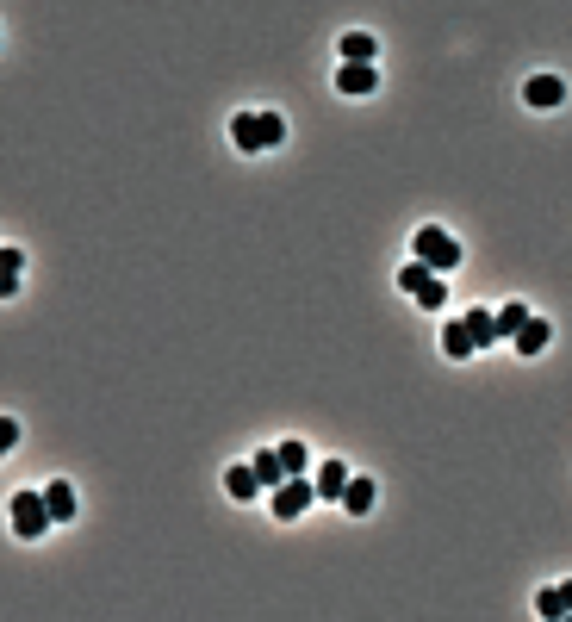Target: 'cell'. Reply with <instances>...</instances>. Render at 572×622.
I'll return each mask as SVG.
<instances>
[{"instance_id": "obj_19", "label": "cell", "mask_w": 572, "mask_h": 622, "mask_svg": "<svg viewBox=\"0 0 572 622\" xmlns=\"http://www.w3.org/2000/svg\"><path fill=\"white\" fill-rule=\"evenodd\" d=\"M523 324H529V305H523V299H510V305L498 311V336H504V343H510V336H517Z\"/></svg>"}, {"instance_id": "obj_21", "label": "cell", "mask_w": 572, "mask_h": 622, "mask_svg": "<svg viewBox=\"0 0 572 622\" xmlns=\"http://www.w3.org/2000/svg\"><path fill=\"white\" fill-rule=\"evenodd\" d=\"M262 137H268V150L286 137V119H280V112H262Z\"/></svg>"}, {"instance_id": "obj_8", "label": "cell", "mask_w": 572, "mask_h": 622, "mask_svg": "<svg viewBox=\"0 0 572 622\" xmlns=\"http://www.w3.org/2000/svg\"><path fill=\"white\" fill-rule=\"evenodd\" d=\"M442 355L448 361H467V355H479V343H473V330L454 318V324H442Z\"/></svg>"}, {"instance_id": "obj_18", "label": "cell", "mask_w": 572, "mask_h": 622, "mask_svg": "<svg viewBox=\"0 0 572 622\" xmlns=\"http://www.w3.org/2000/svg\"><path fill=\"white\" fill-rule=\"evenodd\" d=\"M19 274H25V256H19V249H0V293H7V299L19 287Z\"/></svg>"}, {"instance_id": "obj_5", "label": "cell", "mask_w": 572, "mask_h": 622, "mask_svg": "<svg viewBox=\"0 0 572 622\" xmlns=\"http://www.w3.org/2000/svg\"><path fill=\"white\" fill-rule=\"evenodd\" d=\"M374 88H380V69H374V63H342V69H336V94L361 100V94H374Z\"/></svg>"}, {"instance_id": "obj_1", "label": "cell", "mask_w": 572, "mask_h": 622, "mask_svg": "<svg viewBox=\"0 0 572 622\" xmlns=\"http://www.w3.org/2000/svg\"><path fill=\"white\" fill-rule=\"evenodd\" d=\"M311 498H318V479H311V473H286L280 486L268 492V504H274L280 523H299V517L311 511Z\"/></svg>"}, {"instance_id": "obj_15", "label": "cell", "mask_w": 572, "mask_h": 622, "mask_svg": "<svg viewBox=\"0 0 572 622\" xmlns=\"http://www.w3.org/2000/svg\"><path fill=\"white\" fill-rule=\"evenodd\" d=\"M535 610L548 616V622H554V616H572V579H566V585H548V591L535 598Z\"/></svg>"}, {"instance_id": "obj_17", "label": "cell", "mask_w": 572, "mask_h": 622, "mask_svg": "<svg viewBox=\"0 0 572 622\" xmlns=\"http://www.w3.org/2000/svg\"><path fill=\"white\" fill-rule=\"evenodd\" d=\"M44 498H50V517H56V523H69V517H75V486H69V479L44 486Z\"/></svg>"}, {"instance_id": "obj_13", "label": "cell", "mask_w": 572, "mask_h": 622, "mask_svg": "<svg viewBox=\"0 0 572 622\" xmlns=\"http://www.w3.org/2000/svg\"><path fill=\"white\" fill-rule=\"evenodd\" d=\"M461 324L473 330V343H479V349H492V343H504V336H498V318H492V311H461Z\"/></svg>"}, {"instance_id": "obj_6", "label": "cell", "mask_w": 572, "mask_h": 622, "mask_svg": "<svg viewBox=\"0 0 572 622\" xmlns=\"http://www.w3.org/2000/svg\"><path fill=\"white\" fill-rule=\"evenodd\" d=\"M523 100H529L535 112H554V106L566 100V81H560V75H529V81H523Z\"/></svg>"}, {"instance_id": "obj_12", "label": "cell", "mask_w": 572, "mask_h": 622, "mask_svg": "<svg viewBox=\"0 0 572 622\" xmlns=\"http://www.w3.org/2000/svg\"><path fill=\"white\" fill-rule=\"evenodd\" d=\"M374 479H349V492H342V511H349V517H367V511H374Z\"/></svg>"}, {"instance_id": "obj_14", "label": "cell", "mask_w": 572, "mask_h": 622, "mask_svg": "<svg viewBox=\"0 0 572 622\" xmlns=\"http://www.w3.org/2000/svg\"><path fill=\"white\" fill-rule=\"evenodd\" d=\"M249 467H255V479H262V492H274L280 479H286V461H280V448H262V455H255Z\"/></svg>"}, {"instance_id": "obj_16", "label": "cell", "mask_w": 572, "mask_h": 622, "mask_svg": "<svg viewBox=\"0 0 572 622\" xmlns=\"http://www.w3.org/2000/svg\"><path fill=\"white\" fill-rule=\"evenodd\" d=\"M336 50H342V63H374V50H380V44L367 38V32H342Z\"/></svg>"}, {"instance_id": "obj_10", "label": "cell", "mask_w": 572, "mask_h": 622, "mask_svg": "<svg viewBox=\"0 0 572 622\" xmlns=\"http://www.w3.org/2000/svg\"><path fill=\"white\" fill-rule=\"evenodd\" d=\"M349 479H355V473L342 467V461H324V467H318V498H336V504H342V492H349Z\"/></svg>"}, {"instance_id": "obj_3", "label": "cell", "mask_w": 572, "mask_h": 622, "mask_svg": "<svg viewBox=\"0 0 572 622\" xmlns=\"http://www.w3.org/2000/svg\"><path fill=\"white\" fill-rule=\"evenodd\" d=\"M398 287H405L417 305H429V311H442V305H448V287H442V274L429 268V262H417V256H411L405 268H398Z\"/></svg>"}, {"instance_id": "obj_9", "label": "cell", "mask_w": 572, "mask_h": 622, "mask_svg": "<svg viewBox=\"0 0 572 622\" xmlns=\"http://www.w3.org/2000/svg\"><path fill=\"white\" fill-rule=\"evenodd\" d=\"M224 492H231L237 504H255V498H262V479H255V467H231V473H224Z\"/></svg>"}, {"instance_id": "obj_4", "label": "cell", "mask_w": 572, "mask_h": 622, "mask_svg": "<svg viewBox=\"0 0 572 622\" xmlns=\"http://www.w3.org/2000/svg\"><path fill=\"white\" fill-rule=\"evenodd\" d=\"M50 523H56V517H50V498H44V492H13V529L25 535V542H38Z\"/></svg>"}, {"instance_id": "obj_20", "label": "cell", "mask_w": 572, "mask_h": 622, "mask_svg": "<svg viewBox=\"0 0 572 622\" xmlns=\"http://www.w3.org/2000/svg\"><path fill=\"white\" fill-rule=\"evenodd\" d=\"M280 461H286V473H311V448L305 442H280Z\"/></svg>"}, {"instance_id": "obj_7", "label": "cell", "mask_w": 572, "mask_h": 622, "mask_svg": "<svg viewBox=\"0 0 572 622\" xmlns=\"http://www.w3.org/2000/svg\"><path fill=\"white\" fill-rule=\"evenodd\" d=\"M231 144H237L243 156H262V150H268V137H262V112H237V119H231Z\"/></svg>"}, {"instance_id": "obj_2", "label": "cell", "mask_w": 572, "mask_h": 622, "mask_svg": "<svg viewBox=\"0 0 572 622\" xmlns=\"http://www.w3.org/2000/svg\"><path fill=\"white\" fill-rule=\"evenodd\" d=\"M411 256H417V262H429L436 274H448V268H461V243H454V237L442 231V224H423V231L411 237Z\"/></svg>"}, {"instance_id": "obj_11", "label": "cell", "mask_w": 572, "mask_h": 622, "mask_svg": "<svg viewBox=\"0 0 572 622\" xmlns=\"http://www.w3.org/2000/svg\"><path fill=\"white\" fill-rule=\"evenodd\" d=\"M548 336H554V330H548V318H529L517 336H510V343H517V355H541V349H548Z\"/></svg>"}]
</instances>
